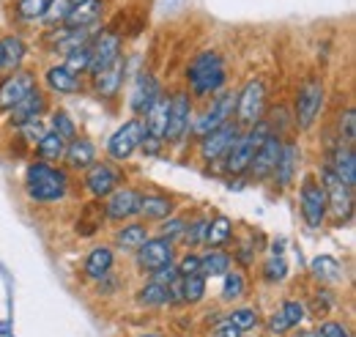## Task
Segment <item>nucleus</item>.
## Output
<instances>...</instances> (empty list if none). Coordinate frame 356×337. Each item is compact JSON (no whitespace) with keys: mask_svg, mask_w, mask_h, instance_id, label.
<instances>
[{"mask_svg":"<svg viewBox=\"0 0 356 337\" xmlns=\"http://www.w3.org/2000/svg\"><path fill=\"white\" fill-rule=\"evenodd\" d=\"M140 337H162V335H156V332H145V335H140Z\"/></svg>","mask_w":356,"mask_h":337,"instance_id":"nucleus-56","label":"nucleus"},{"mask_svg":"<svg viewBox=\"0 0 356 337\" xmlns=\"http://www.w3.org/2000/svg\"><path fill=\"white\" fill-rule=\"evenodd\" d=\"M151 280H154V283H159V285H173V283L178 280L176 260H173V263H168V266H162V269H156V272H151Z\"/></svg>","mask_w":356,"mask_h":337,"instance_id":"nucleus-51","label":"nucleus"},{"mask_svg":"<svg viewBox=\"0 0 356 337\" xmlns=\"http://www.w3.org/2000/svg\"><path fill=\"white\" fill-rule=\"evenodd\" d=\"M186 80H189V96H197V99H206L217 91H222L227 83V63L217 49H206L200 52L189 69H186Z\"/></svg>","mask_w":356,"mask_h":337,"instance_id":"nucleus-1","label":"nucleus"},{"mask_svg":"<svg viewBox=\"0 0 356 337\" xmlns=\"http://www.w3.org/2000/svg\"><path fill=\"white\" fill-rule=\"evenodd\" d=\"M233 110H236V91H217L214 93V99L206 104V110L197 116V118H192V134L200 140V137H206L209 132H214L217 127H222L225 121H230L233 118Z\"/></svg>","mask_w":356,"mask_h":337,"instance_id":"nucleus-4","label":"nucleus"},{"mask_svg":"<svg viewBox=\"0 0 356 337\" xmlns=\"http://www.w3.org/2000/svg\"><path fill=\"white\" fill-rule=\"evenodd\" d=\"M354 140H356V110L348 107L340 116V143L343 146H354Z\"/></svg>","mask_w":356,"mask_h":337,"instance_id":"nucleus-46","label":"nucleus"},{"mask_svg":"<svg viewBox=\"0 0 356 337\" xmlns=\"http://www.w3.org/2000/svg\"><path fill=\"white\" fill-rule=\"evenodd\" d=\"M271 127H268L266 121H258V124H252V127H247V132H241L238 134V140L233 143V148L227 151V157H225V173L227 175H244L250 165H252V157H255V151H258V146L264 143V137H266Z\"/></svg>","mask_w":356,"mask_h":337,"instance_id":"nucleus-3","label":"nucleus"},{"mask_svg":"<svg viewBox=\"0 0 356 337\" xmlns=\"http://www.w3.org/2000/svg\"><path fill=\"white\" fill-rule=\"evenodd\" d=\"M173 211H176V203H173L168 195H143V192H140V206H137V214H140L143 219L162 222V219H168Z\"/></svg>","mask_w":356,"mask_h":337,"instance_id":"nucleus-25","label":"nucleus"},{"mask_svg":"<svg viewBox=\"0 0 356 337\" xmlns=\"http://www.w3.org/2000/svg\"><path fill=\"white\" fill-rule=\"evenodd\" d=\"M121 47H124V36L121 31L115 28H104V31H96V36L90 39L88 44V52H90V61H88V75L96 77L99 72H104L113 61L121 58Z\"/></svg>","mask_w":356,"mask_h":337,"instance_id":"nucleus-9","label":"nucleus"},{"mask_svg":"<svg viewBox=\"0 0 356 337\" xmlns=\"http://www.w3.org/2000/svg\"><path fill=\"white\" fill-rule=\"evenodd\" d=\"M162 93V85L159 80L151 75V72H143L140 77H137V83H134V91H132V110L137 116H145V110L156 102V96Z\"/></svg>","mask_w":356,"mask_h":337,"instance_id":"nucleus-23","label":"nucleus"},{"mask_svg":"<svg viewBox=\"0 0 356 337\" xmlns=\"http://www.w3.org/2000/svg\"><path fill=\"white\" fill-rule=\"evenodd\" d=\"M280 148H282V137L280 132H268L264 137V143L258 146L255 157H252V165H250V175L255 181H266L268 175L274 173V165H277V157H280Z\"/></svg>","mask_w":356,"mask_h":337,"instance_id":"nucleus-15","label":"nucleus"},{"mask_svg":"<svg viewBox=\"0 0 356 337\" xmlns=\"http://www.w3.org/2000/svg\"><path fill=\"white\" fill-rule=\"evenodd\" d=\"M63 162L72 170H88L93 162H99V154H96V146L88 137H74L66 143V154H63Z\"/></svg>","mask_w":356,"mask_h":337,"instance_id":"nucleus-21","label":"nucleus"},{"mask_svg":"<svg viewBox=\"0 0 356 337\" xmlns=\"http://www.w3.org/2000/svg\"><path fill=\"white\" fill-rule=\"evenodd\" d=\"M0 72H3V49H0Z\"/></svg>","mask_w":356,"mask_h":337,"instance_id":"nucleus-57","label":"nucleus"},{"mask_svg":"<svg viewBox=\"0 0 356 337\" xmlns=\"http://www.w3.org/2000/svg\"><path fill=\"white\" fill-rule=\"evenodd\" d=\"M145 239H148V228H145L143 222H129V225H124V228L115 233V244H118V250H124V253H134Z\"/></svg>","mask_w":356,"mask_h":337,"instance_id":"nucleus-34","label":"nucleus"},{"mask_svg":"<svg viewBox=\"0 0 356 337\" xmlns=\"http://www.w3.org/2000/svg\"><path fill=\"white\" fill-rule=\"evenodd\" d=\"M44 83L52 93H63V96H69V93H77V91H80V77H77V75H72L63 63H55V66H49V69H47Z\"/></svg>","mask_w":356,"mask_h":337,"instance_id":"nucleus-28","label":"nucleus"},{"mask_svg":"<svg viewBox=\"0 0 356 337\" xmlns=\"http://www.w3.org/2000/svg\"><path fill=\"white\" fill-rule=\"evenodd\" d=\"M299 162H302V151L293 140H285L282 148H280V157H277V165H274V181L280 189H288L296 175H299Z\"/></svg>","mask_w":356,"mask_h":337,"instance_id":"nucleus-17","label":"nucleus"},{"mask_svg":"<svg viewBox=\"0 0 356 337\" xmlns=\"http://www.w3.org/2000/svg\"><path fill=\"white\" fill-rule=\"evenodd\" d=\"M49 118H52V132H58L66 143L77 137V124H74V118H72L66 110H52Z\"/></svg>","mask_w":356,"mask_h":337,"instance_id":"nucleus-39","label":"nucleus"},{"mask_svg":"<svg viewBox=\"0 0 356 337\" xmlns=\"http://www.w3.org/2000/svg\"><path fill=\"white\" fill-rule=\"evenodd\" d=\"M72 3H80V0H72Z\"/></svg>","mask_w":356,"mask_h":337,"instance_id":"nucleus-58","label":"nucleus"},{"mask_svg":"<svg viewBox=\"0 0 356 337\" xmlns=\"http://www.w3.org/2000/svg\"><path fill=\"white\" fill-rule=\"evenodd\" d=\"M36 154H39V162H49V165H55V162H60V159H63V154H66V140H63L58 132L47 129L44 137L36 143Z\"/></svg>","mask_w":356,"mask_h":337,"instance_id":"nucleus-31","label":"nucleus"},{"mask_svg":"<svg viewBox=\"0 0 356 337\" xmlns=\"http://www.w3.org/2000/svg\"><path fill=\"white\" fill-rule=\"evenodd\" d=\"M113 266H115V255L107 244L102 247H93L88 255H86V263H83V272L88 274L90 280H102L107 274H113Z\"/></svg>","mask_w":356,"mask_h":337,"instance_id":"nucleus-24","label":"nucleus"},{"mask_svg":"<svg viewBox=\"0 0 356 337\" xmlns=\"http://www.w3.org/2000/svg\"><path fill=\"white\" fill-rule=\"evenodd\" d=\"M288 329H291V327H288V321H285V318H282V313L277 310V313L268 318V332H271V335H285Z\"/></svg>","mask_w":356,"mask_h":337,"instance_id":"nucleus-53","label":"nucleus"},{"mask_svg":"<svg viewBox=\"0 0 356 337\" xmlns=\"http://www.w3.org/2000/svg\"><path fill=\"white\" fill-rule=\"evenodd\" d=\"M230 236H233V222L227 219V217H214V219H209V228H206V247H225L227 242H230Z\"/></svg>","mask_w":356,"mask_h":337,"instance_id":"nucleus-35","label":"nucleus"},{"mask_svg":"<svg viewBox=\"0 0 356 337\" xmlns=\"http://www.w3.org/2000/svg\"><path fill=\"white\" fill-rule=\"evenodd\" d=\"M209 337H241V332H238V329L225 318V321H220V324L211 329V335Z\"/></svg>","mask_w":356,"mask_h":337,"instance_id":"nucleus-54","label":"nucleus"},{"mask_svg":"<svg viewBox=\"0 0 356 337\" xmlns=\"http://www.w3.org/2000/svg\"><path fill=\"white\" fill-rule=\"evenodd\" d=\"M88 61H90L88 44H83V47H74V49L66 52L63 66H66L72 75H83V72H88Z\"/></svg>","mask_w":356,"mask_h":337,"instance_id":"nucleus-38","label":"nucleus"},{"mask_svg":"<svg viewBox=\"0 0 356 337\" xmlns=\"http://www.w3.org/2000/svg\"><path fill=\"white\" fill-rule=\"evenodd\" d=\"M168 113H170V96L159 93V96H156V102L145 110V121H143L145 132H148V134H154V137H162V140H165Z\"/></svg>","mask_w":356,"mask_h":337,"instance_id":"nucleus-27","label":"nucleus"},{"mask_svg":"<svg viewBox=\"0 0 356 337\" xmlns=\"http://www.w3.org/2000/svg\"><path fill=\"white\" fill-rule=\"evenodd\" d=\"M140 151H143V157H162V151H165V140L162 137H154V134H143V140H140Z\"/></svg>","mask_w":356,"mask_h":337,"instance_id":"nucleus-49","label":"nucleus"},{"mask_svg":"<svg viewBox=\"0 0 356 337\" xmlns=\"http://www.w3.org/2000/svg\"><path fill=\"white\" fill-rule=\"evenodd\" d=\"M323 96H326V91H323V80L318 75H312V77H307L302 83L299 93H296V104H293V121H296V127L310 129L318 121V116L323 110Z\"/></svg>","mask_w":356,"mask_h":337,"instance_id":"nucleus-6","label":"nucleus"},{"mask_svg":"<svg viewBox=\"0 0 356 337\" xmlns=\"http://www.w3.org/2000/svg\"><path fill=\"white\" fill-rule=\"evenodd\" d=\"M321 184H323V189H326V203H329V209H332V217H334L340 225L348 222L351 214H354V189H351L346 181H340V175L332 170L329 162L321 168Z\"/></svg>","mask_w":356,"mask_h":337,"instance_id":"nucleus-5","label":"nucleus"},{"mask_svg":"<svg viewBox=\"0 0 356 337\" xmlns=\"http://www.w3.org/2000/svg\"><path fill=\"white\" fill-rule=\"evenodd\" d=\"M288 277V263L282 255H271L266 263H264V280L266 283H280Z\"/></svg>","mask_w":356,"mask_h":337,"instance_id":"nucleus-44","label":"nucleus"},{"mask_svg":"<svg viewBox=\"0 0 356 337\" xmlns=\"http://www.w3.org/2000/svg\"><path fill=\"white\" fill-rule=\"evenodd\" d=\"M227 269H233V258L222 247H209V253L200 255V274L209 277H222Z\"/></svg>","mask_w":356,"mask_h":337,"instance_id":"nucleus-30","label":"nucleus"},{"mask_svg":"<svg viewBox=\"0 0 356 337\" xmlns=\"http://www.w3.org/2000/svg\"><path fill=\"white\" fill-rule=\"evenodd\" d=\"M173 260H176V244L170 239H165V236H156V239L148 236L134 250V266L140 272H145V274H151V272H156V269H162V266H168Z\"/></svg>","mask_w":356,"mask_h":337,"instance_id":"nucleus-11","label":"nucleus"},{"mask_svg":"<svg viewBox=\"0 0 356 337\" xmlns=\"http://www.w3.org/2000/svg\"><path fill=\"white\" fill-rule=\"evenodd\" d=\"M33 88H39V80L33 72L28 69H17V72H8L3 80H0V113H8L14 104H19Z\"/></svg>","mask_w":356,"mask_h":337,"instance_id":"nucleus-14","label":"nucleus"},{"mask_svg":"<svg viewBox=\"0 0 356 337\" xmlns=\"http://www.w3.org/2000/svg\"><path fill=\"white\" fill-rule=\"evenodd\" d=\"M17 129L22 132L19 137H22L28 146H33V148H36V143L44 137V132H47V127H44V121H42V118H36V121H28V124H22V127H17Z\"/></svg>","mask_w":356,"mask_h":337,"instance_id":"nucleus-48","label":"nucleus"},{"mask_svg":"<svg viewBox=\"0 0 356 337\" xmlns=\"http://www.w3.org/2000/svg\"><path fill=\"white\" fill-rule=\"evenodd\" d=\"M280 313H282V318L288 321V327H291V329H293V327H299V324L305 321V304H302L299 299H285Z\"/></svg>","mask_w":356,"mask_h":337,"instance_id":"nucleus-45","label":"nucleus"},{"mask_svg":"<svg viewBox=\"0 0 356 337\" xmlns=\"http://www.w3.org/2000/svg\"><path fill=\"white\" fill-rule=\"evenodd\" d=\"M140 206V192L132 187H118L115 192L107 195V203H104V217L113 219V222H124L137 214Z\"/></svg>","mask_w":356,"mask_h":337,"instance_id":"nucleus-18","label":"nucleus"},{"mask_svg":"<svg viewBox=\"0 0 356 337\" xmlns=\"http://www.w3.org/2000/svg\"><path fill=\"white\" fill-rule=\"evenodd\" d=\"M0 49H3V69L6 72H17L22 69L25 58H28V42L17 33H8L6 39H0Z\"/></svg>","mask_w":356,"mask_h":337,"instance_id":"nucleus-29","label":"nucleus"},{"mask_svg":"<svg viewBox=\"0 0 356 337\" xmlns=\"http://www.w3.org/2000/svg\"><path fill=\"white\" fill-rule=\"evenodd\" d=\"M47 113V96L44 91H39V88H33L19 104H14L11 110H8V124L11 127H22V124H28V121H36V118H42Z\"/></svg>","mask_w":356,"mask_h":337,"instance_id":"nucleus-19","label":"nucleus"},{"mask_svg":"<svg viewBox=\"0 0 356 337\" xmlns=\"http://www.w3.org/2000/svg\"><path fill=\"white\" fill-rule=\"evenodd\" d=\"M121 187V173L107 165V162H93L88 170H86V189L96 201L107 198L110 192H115Z\"/></svg>","mask_w":356,"mask_h":337,"instance_id":"nucleus-16","label":"nucleus"},{"mask_svg":"<svg viewBox=\"0 0 356 337\" xmlns=\"http://www.w3.org/2000/svg\"><path fill=\"white\" fill-rule=\"evenodd\" d=\"M299 209H302V219L307 222V228H321L326 222L329 214V203H326V189L318 181V175H305L302 187H299Z\"/></svg>","mask_w":356,"mask_h":337,"instance_id":"nucleus-7","label":"nucleus"},{"mask_svg":"<svg viewBox=\"0 0 356 337\" xmlns=\"http://www.w3.org/2000/svg\"><path fill=\"white\" fill-rule=\"evenodd\" d=\"M124 77H127V61L118 58V61H113L104 72H99V75L93 77V91H96L102 99H113V96L124 88Z\"/></svg>","mask_w":356,"mask_h":337,"instance_id":"nucleus-20","label":"nucleus"},{"mask_svg":"<svg viewBox=\"0 0 356 337\" xmlns=\"http://www.w3.org/2000/svg\"><path fill=\"white\" fill-rule=\"evenodd\" d=\"M225 283H222V299L225 301H238L241 296L247 294V277L241 269H227L222 274Z\"/></svg>","mask_w":356,"mask_h":337,"instance_id":"nucleus-36","label":"nucleus"},{"mask_svg":"<svg viewBox=\"0 0 356 337\" xmlns=\"http://www.w3.org/2000/svg\"><path fill=\"white\" fill-rule=\"evenodd\" d=\"M227 321H230L238 332H250V329L258 327V313H255V307H238V310H233V313L227 315Z\"/></svg>","mask_w":356,"mask_h":337,"instance_id":"nucleus-42","label":"nucleus"},{"mask_svg":"<svg viewBox=\"0 0 356 337\" xmlns=\"http://www.w3.org/2000/svg\"><path fill=\"white\" fill-rule=\"evenodd\" d=\"M52 0H19L17 3V17L19 19H28V22H39L47 14Z\"/></svg>","mask_w":356,"mask_h":337,"instance_id":"nucleus-37","label":"nucleus"},{"mask_svg":"<svg viewBox=\"0 0 356 337\" xmlns=\"http://www.w3.org/2000/svg\"><path fill=\"white\" fill-rule=\"evenodd\" d=\"M318 337H351V332H348V327L340 324V321H323V324L318 327Z\"/></svg>","mask_w":356,"mask_h":337,"instance_id":"nucleus-52","label":"nucleus"},{"mask_svg":"<svg viewBox=\"0 0 356 337\" xmlns=\"http://www.w3.org/2000/svg\"><path fill=\"white\" fill-rule=\"evenodd\" d=\"M206 228H209V219H195V222H186V228H184V233H181V239H184V244L192 250V247H200L203 242H206Z\"/></svg>","mask_w":356,"mask_h":337,"instance_id":"nucleus-40","label":"nucleus"},{"mask_svg":"<svg viewBox=\"0 0 356 337\" xmlns=\"http://www.w3.org/2000/svg\"><path fill=\"white\" fill-rule=\"evenodd\" d=\"M236 124L238 127H252L258 121H264L266 113V85L264 80H250L238 93H236Z\"/></svg>","mask_w":356,"mask_h":337,"instance_id":"nucleus-8","label":"nucleus"},{"mask_svg":"<svg viewBox=\"0 0 356 337\" xmlns=\"http://www.w3.org/2000/svg\"><path fill=\"white\" fill-rule=\"evenodd\" d=\"M69 8H72V0H52V3H49V8H47V14L39 19V22H44V28L63 25V19H66Z\"/></svg>","mask_w":356,"mask_h":337,"instance_id":"nucleus-43","label":"nucleus"},{"mask_svg":"<svg viewBox=\"0 0 356 337\" xmlns=\"http://www.w3.org/2000/svg\"><path fill=\"white\" fill-rule=\"evenodd\" d=\"M143 134H145V127H143L140 118L124 121L121 127L110 134V140H107V157L115 159V162H127L134 151L140 148Z\"/></svg>","mask_w":356,"mask_h":337,"instance_id":"nucleus-13","label":"nucleus"},{"mask_svg":"<svg viewBox=\"0 0 356 337\" xmlns=\"http://www.w3.org/2000/svg\"><path fill=\"white\" fill-rule=\"evenodd\" d=\"M178 277H189V274H200V255L197 253H186L176 263Z\"/></svg>","mask_w":356,"mask_h":337,"instance_id":"nucleus-50","label":"nucleus"},{"mask_svg":"<svg viewBox=\"0 0 356 337\" xmlns=\"http://www.w3.org/2000/svg\"><path fill=\"white\" fill-rule=\"evenodd\" d=\"M299 337H318V332H302Z\"/></svg>","mask_w":356,"mask_h":337,"instance_id":"nucleus-55","label":"nucleus"},{"mask_svg":"<svg viewBox=\"0 0 356 337\" xmlns=\"http://www.w3.org/2000/svg\"><path fill=\"white\" fill-rule=\"evenodd\" d=\"M192 96L189 91H176L170 96V113H168V129H165V143L176 146L189 137L192 132Z\"/></svg>","mask_w":356,"mask_h":337,"instance_id":"nucleus-10","label":"nucleus"},{"mask_svg":"<svg viewBox=\"0 0 356 337\" xmlns=\"http://www.w3.org/2000/svg\"><path fill=\"white\" fill-rule=\"evenodd\" d=\"M69 192L66 173L49 162H33L25 170V195L33 203H58Z\"/></svg>","mask_w":356,"mask_h":337,"instance_id":"nucleus-2","label":"nucleus"},{"mask_svg":"<svg viewBox=\"0 0 356 337\" xmlns=\"http://www.w3.org/2000/svg\"><path fill=\"white\" fill-rule=\"evenodd\" d=\"M186 222H189V219H184V217H173V214H170L168 219H162V225H159V236H165V239L176 242V239H181V233H184Z\"/></svg>","mask_w":356,"mask_h":337,"instance_id":"nucleus-47","label":"nucleus"},{"mask_svg":"<svg viewBox=\"0 0 356 337\" xmlns=\"http://www.w3.org/2000/svg\"><path fill=\"white\" fill-rule=\"evenodd\" d=\"M312 272H315L318 280H337L343 269H340V263L332 255H321V258L312 260Z\"/></svg>","mask_w":356,"mask_h":337,"instance_id":"nucleus-41","label":"nucleus"},{"mask_svg":"<svg viewBox=\"0 0 356 337\" xmlns=\"http://www.w3.org/2000/svg\"><path fill=\"white\" fill-rule=\"evenodd\" d=\"M173 301V294H170V285H159L154 280H148L140 291H137V304L140 307H165Z\"/></svg>","mask_w":356,"mask_h":337,"instance_id":"nucleus-32","label":"nucleus"},{"mask_svg":"<svg viewBox=\"0 0 356 337\" xmlns=\"http://www.w3.org/2000/svg\"><path fill=\"white\" fill-rule=\"evenodd\" d=\"M241 134V127L230 118L225 121L222 127H217L214 132H209L206 137H200V159L206 165H214V162H222L227 157V151L233 148V143L238 140Z\"/></svg>","mask_w":356,"mask_h":337,"instance_id":"nucleus-12","label":"nucleus"},{"mask_svg":"<svg viewBox=\"0 0 356 337\" xmlns=\"http://www.w3.org/2000/svg\"><path fill=\"white\" fill-rule=\"evenodd\" d=\"M332 170L340 175V181H346L351 189L356 187V157H354V146H343L337 143V148L332 151V159H329Z\"/></svg>","mask_w":356,"mask_h":337,"instance_id":"nucleus-26","label":"nucleus"},{"mask_svg":"<svg viewBox=\"0 0 356 337\" xmlns=\"http://www.w3.org/2000/svg\"><path fill=\"white\" fill-rule=\"evenodd\" d=\"M104 14V0H80V3H72L63 25L66 28H88V25H99Z\"/></svg>","mask_w":356,"mask_h":337,"instance_id":"nucleus-22","label":"nucleus"},{"mask_svg":"<svg viewBox=\"0 0 356 337\" xmlns=\"http://www.w3.org/2000/svg\"><path fill=\"white\" fill-rule=\"evenodd\" d=\"M176 294L178 301L195 304L206 296V277L203 274H189V277H178L176 280Z\"/></svg>","mask_w":356,"mask_h":337,"instance_id":"nucleus-33","label":"nucleus"}]
</instances>
